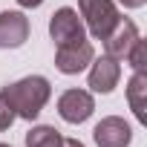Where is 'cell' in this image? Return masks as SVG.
I'll return each mask as SVG.
<instances>
[{
  "label": "cell",
  "instance_id": "6da1fadb",
  "mask_svg": "<svg viewBox=\"0 0 147 147\" xmlns=\"http://www.w3.org/2000/svg\"><path fill=\"white\" fill-rule=\"evenodd\" d=\"M49 95H52V87L43 75H26V78H20L15 84H6L0 90V98L15 113V118H26V121H35L40 115Z\"/></svg>",
  "mask_w": 147,
  "mask_h": 147
},
{
  "label": "cell",
  "instance_id": "7a4b0ae2",
  "mask_svg": "<svg viewBox=\"0 0 147 147\" xmlns=\"http://www.w3.org/2000/svg\"><path fill=\"white\" fill-rule=\"evenodd\" d=\"M78 9H81V18L95 40H104L121 20L113 0H78Z\"/></svg>",
  "mask_w": 147,
  "mask_h": 147
},
{
  "label": "cell",
  "instance_id": "3957f363",
  "mask_svg": "<svg viewBox=\"0 0 147 147\" xmlns=\"http://www.w3.org/2000/svg\"><path fill=\"white\" fill-rule=\"evenodd\" d=\"M49 35H52L55 46H66V43L87 40V35H84V23H81L78 12L69 9V6H63V9H58V12L52 15V20H49Z\"/></svg>",
  "mask_w": 147,
  "mask_h": 147
},
{
  "label": "cell",
  "instance_id": "277c9868",
  "mask_svg": "<svg viewBox=\"0 0 147 147\" xmlns=\"http://www.w3.org/2000/svg\"><path fill=\"white\" fill-rule=\"evenodd\" d=\"M95 58V49L90 40H78V43H66V46H58L55 52V66L58 72H63V75H78V72H84Z\"/></svg>",
  "mask_w": 147,
  "mask_h": 147
},
{
  "label": "cell",
  "instance_id": "5b68a950",
  "mask_svg": "<svg viewBox=\"0 0 147 147\" xmlns=\"http://www.w3.org/2000/svg\"><path fill=\"white\" fill-rule=\"evenodd\" d=\"M92 110H95V101H92V95H90L87 90H66V92L58 98V113H61V118L69 121V124L87 121V118L92 115Z\"/></svg>",
  "mask_w": 147,
  "mask_h": 147
},
{
  "label": "cell",
  "instance_id": "8992f818",
  "mask_svg": "<svg viewBox=\"0 0 147 147\" xmlns=\"http://www.w3.org/2000/svg\"><path fill=\"white\" fill-rule=\"evenodd\" d=\"M92 138H95L98 147H127V144L133 141V130H130V124H127L124 118L107 115V118H101V121L95 124Z\"/></svg>",
  "mask_w": 147,
  "mask_h": 147
},
{
  "label": "cell",
  "instance_id": "52a82bcc",
  "mask_svg": "<svg viewBox=\"0 0 147 147\" xmlns=\"http://www.w3.org/2000/svg\"><path fill=\"white\" fill-rule=\"evenodd\" d=\"M29 40V18L23 12H0V49H18Z\"/></svg>",
  "mask_w": 147,
  "mask_h": 147
},
{
  "label": "cell",
  "instance_id": "ba28073f",
  "mask_svg": "<svg viewBox=\"0 0 147 147\" xmlns=\"http://www.w3.org/2000/svg\"><path fill=\"white\" fill-rule=\"evenodd\" d=\"M136 40H138V29H136V23L127 20V18H121L118 26L104 38V52H107L110 58H115V61H124Z\"/></svg>",
  "mask_w": 147,
  "mask_h": 147
},
{
  "label": "cell",
  "instance_id": "9c48e42d",
  "mask_svg": "<svg viewBox=\"0 0 147 147\" xmlns=\"http://www.w3.org/2000/svg\"><path fill=\"white\" fill-rule=\"evenodd\" d=\"M121 78V66L115 58L104 55V58H92V69H90V90L92 92H113L118 87Z\"/></svg>",
  "mask_w": 147,
  "mask_h": 147
},
{
  "label": "cell",
  "instance_id": "30bf717a",
  "mask_svg": "<svg viewBox=\"0 0 147 147\" xmlns=\"http://www.w3.org/2000/svg\"><path fill=\"white\" fill-rule=\"evenodd\" d=\"M127 101H130L133 115L144 124L147 121V72H133L127 84Z\"/></svg>",
  "mask_w": 147,
  "mask_h": 147
},
{
  "label": "cell",
  "instance_id": "8fae6325",
  "mask_svg": "<svg viewBox=\"0 0 147 147\" xmlns=\"http://www.w3.org/2000/svg\"><path fill=\"white\" fill-rule=\"evenodd\" d=\"M26 147H63V136L55 127L40 124V127H32L26 133Z\"/></svg>",
  "mask_w": 147,
  "mask_h": 147
},
{
  "label": "cell",
  "instance_id": "7c38bea8",
  "mask_svg": "<svg viewBox=\"0 0 147 147\" xmlns=\"http://www.w3.org/2000/svg\"><path fill=\"white\" fill-rule=\"evenodd\" d=\"M127 61H130V66H133V72H144V66H147V43L138 38L136 43H133V49L127 52Z\"/></svg>",
  "mask_w": 147,
  "mask_h": 147
},
{
  "label": "cell",
  "instance_id": "4fadbf2b",
  "mask_svg": "<svg viewBox=\"0 0 147 147\" xmlns=\"http://www.w3.org/2000/svg\"><path fill=\"white\" fill-rule=\"evenodd\" d=\"M12 121H15V113L3 104V98H0V133L9 130V127H12Z\"/></svg>",
  "mask_w": 147,
  "mask_h": 147
},
{
  "label": "cell",
  "instance_id": "5bb4252c",
  "mask_svg": "<svg viewBox=\"0 0 147 147\" xmlns=\"http://www.w3.org/2000/svg\"><path fill=\"white\" fill-rule=\"evenodd\" d=\"M118 3H121L124 9H141V6L147 3V0H118Z\"/></svg>",
  "mask_w": 147,
  "mask_h": 147
},
{
  "label": "cell",
  "instance_id": "9a60e30c",
  "mask_svg": "<svg viewBox=\"0 0 147 147\" xmlns=\"http://www.w3.org/2000/svg\"><path fill=\"white\" fill-rule=\"evenodd\" d=\"M18 3H20L23 9H38V6L43 3V0H18Z\"/></svg>",
  "mask_w": 147,
  "mask_h": 147
},
{
  "label": "cell",
  "instance_id": "2e32d148",
  "mask_svg": "<svg viewBox=\"0 0 147 147\" xmlns=\"http://www.w3.org/2000/svg\"><path fill=\"white\" fill-rule=\"evenodd\" d=\"M63 147H84L78 138H63Z\"/></svg>",
  "mask_w": 147,
  "mask_h": 147
},
{
  "label": "cell",
  "instance_id": "e0dca14e",
  "mask_svg": "<svg viewBox=\"0 0 147 147\" xmlns=\"http://www.w3.org/2000/svg\"><path fill=\"white\" fill-rule=\"evenodd\" d=\"M0 147H9V144H3V141H0Z\"/></svg>",
  "mask_w": 147,
  "mask_h": 147
}]
</instances>
